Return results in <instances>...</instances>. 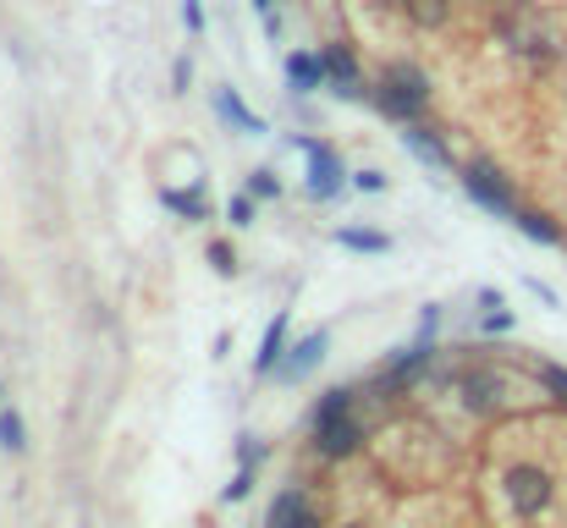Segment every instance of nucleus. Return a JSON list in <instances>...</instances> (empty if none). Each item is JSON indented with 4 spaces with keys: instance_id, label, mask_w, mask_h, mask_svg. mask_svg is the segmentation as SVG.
I'll list each match as a JSON object with an SVG mask.
<instances>
[{
    "instance_id": "nucleus-18",
    "label": "nucleus",
    "mask_w": 567,
    "mask_h": 528,
    "mask_svg": "<svg viewBox=\"0 0 567 528\" xmlns=\"http://www.w3.org/2000/svg\"><path fill=\"white\" fill-rule=\"evenodd\" d=\"M546 385H551V391L567 402V369H546Z\"/></svg>"
},
{
    "instance_id": "nucleus-7",
    "label": "nucleus",
    "mask_w": 567,
    "mask_h": 528,
    "mask_svg": "<svg viewBox=\"0 0 567 528\" xmlns=\"http://www.w3.org/2000/svg\"><path fill=\"white\" fill-rule=\"evenodd\" d=\"M215 111H220V116H226L231 127H243V133H254V138L265 133V122H259V116H254V111H248V105H243V100H237L231 89H220V94H215Z\"/></svg>"
},
{
    "instance_id": "nucleus-21",
    "label": "nucleus",
    "mask_w": 567,
    "mask_h": 528,
    "mask_svg": "<svg viewBox=\"0 0 567 528\" xmlns=\"http://www.w3.org/2000/svg\"><path fill=\"white\" fill-rule=\"evenodd\" d=\"M292 528H320V524H315V518H309V513H303V518H298V524H292Z\"/></svg>"
},
{
    "instance_id": "nucleus-2",
    "label": "nucleus",
    "mask_w": 567,
    "mask_h": 528,
    "mask_svg": "<svg viewBox=\"0 0 567 528\" xmlns=\"http://www.w3.org/2000/svg\"><path fill=\"white\" fill-rule=\"evenodd\" d=\"M463 182H468V193H474V204H480V209H491V215H518V209H513V193H507V182H502L496 172L474 166V172L463 176Z\"/></svg>"
},
{
    "instance_id": "nucleus-15",
    "label": "nucleus",
    "mask_w": 567,
    "mask_h": 528,
    "mask_svg": "<svg viewBox=\"0 0 567 528\" xmlns=\"http://www.w3.org/2000/svg\"><path fill=\"white\" fill-rule=\"evenodd\" d=\"M166 204H172L177 215H204V204H198V198H183V193H166Z\"/></svg>"
},
{
    "instance_id": "nucleus-9",
    "label": "nucleus",
    "mask_w": 567,
    "mask_h": 528,
    "mask_svg": "<svg viewBox=\"0 0 567 528\" xmlns=\"http://www.w3.org/2000/svg\"><path fill=\"white\" fill-rule=\"evenodd\" d=\"M281 352H287V314H276V325L265 331V348H259V374L281 369Z\"/></svg>"
},
{
    "instance_id": "nucleus-1",
    "label": "nucleus",
    "mask_w": 567,
    "mask_h": 528,
    "mask_svg": "<svg viewBox=\"0 0 567 528\" xmlns=\"http://www.w3.org/2000/svg\"><path fill=\"white\" fill-rule=\"evenodd\" d=\"M298 149L309 155V193H315V198H337V193H342V166H337V155H331L326 144H309V138H298Z\"/></svg>"
},
{
    "instance_id": "nucleus-20",
    "label": "nucleus",
    "mask_w": 567,
    "mask_h": 528,
    "mask_svg": "<svg viewBox=\"0 0 567 528\" xmlns=\"http://www.w3.org/2000/svg\"><path fill=\"white\" fill-rule=\"evenodd\" d=\"M270 6H276V0H254V11H259V17H270Z\"/></svg>"
},
{
    "instance_id": "nucleus-13",
    "label": "nucleus",
    "mask_w": 567,
    "mask_h": 528,
    "mask_svg": "<svg viewBox=\"0 0 567 528\" xmlns=\"http://www.w3.org/2000/svg\"><path fill=\"white\" fill-rule=\"evenodd\" d=\"M0 446L6 452H22V418L17 413H0Z\"/></svg>"
},
{
    "instance_id": "nucleus-8",
    "label": "nucleus",
    "mask_w": 567,
    "mask_h": 528,
    "mask_svg": "<svg viewBox=\"0 0 567 528\" xmlns=\"http://www.w3.org/2000/svg\"><path fill=\"white\" fill-rule=\"evenodd\" d=\"M320 352H326V337H309V342H298V348H292V358H281V369H276V374H281V380H298L303 369H315V363H320Z\"/></svg>"
},
{
    "instance_id": "nucleus-6",
    "label": "nucleus",
    "mask_w": 567,
    "mask_h": 528,
    "mask_svg": "<svg viewBox=\"0 0 567 528\" xmlns=\"http://www.w3.org/2000/svg\"><path fill=\"white\" fill-rule=\"evenodd\" d=\"M320 61H326V77L337 83V94H359V66L348 50H320Z\"/></svg>"
},
{
    "instance_id": "nucleus-3",
    "label": "nucleus",
    "mask_w": 567,
    "mask_h": 528,
    "mask_svg": "<svg viewBox=\"0 0 567 528\" xmlns=\"http://www.w3.org/2000/svg\"><path fill=\"white\" fill-rule=\"evenodd\" d=\"M419 100H424L419 77H413V72H391V83H385L380 105H385V111H396V116H408V111H419Z\"/></svg>"
},
{
    "instance_id": "nucleus-4",
    "label": "nucleus",
    "mask_w": 567,
    "mask_h": 528,
    "mask_svg": "<svg viewBox=\"0 0 567 528\" xmlns=\"http://www.w3.org/2000/svg\"><path fill=\"white\" fill-rule=\"evenodd\" d=\"M287 83H292L298 94L326 89V61H320V55H287Z\"/></svg>"
},
{
    "instance_id": "nucleus-16",
    "label": "nucleus",
    "mask_w": 567,
    "mask_h": 528,
    "mask_svg": "<svg viewBox=\"0 0 567 528\" xmlns=\"http://www.w3.org/2000/svg\"><path fill=\"white\" fill-rule=\"evenodd\" d=\"M183 22H188L193 33L204 28V6H198V0H183Z\"/></svg>"
},
{
    "instance_id": "nucleus-12",
    "label": "nucleus",
    "mask_w": 567,
    "mask_h": 528,
    "mask_svg": "<svg viewBox=\"0 0 567 528\" xmlns=\"http://www.w3.org/2000/svg\"><path fill=\"white\" fill-rule=\"evenodd\" d=\"M518 226H524V237H535V242H557V226L546 220V215H513Z\"/></svg>"
},
{
    "instance_id": "nucleus-17",
    "label": "nucleus",
    "mask_w": 567,
    "mask_h": 528,
    "mask_svg": "<svg viewBox=\"0 0 567 528\" xmlns=\"http://www.w3.org/2000/svg\"><path fill=\"white\" fill-rule=\"evenodd\" d=\"M248 215H254V204L248 198H231V226H248Z\"/></svg>"
},
{
    "instance_id": "nucleus-19",
    "label": "nucleus",
    "mask_w": 567,
    "mask_h": 528,
    "mask_svg": "<svg viewBox=\"0 0 567 528\" xmlns=\"http://www.w3.org/2000/svg\"><path fill=\"white\" fill-rule=\"evenodd\" d=\"M353 182H359L364 193H380V187H385V176H380V172H364V176H353Z\"/></svg>"
},
{
    "instance_id": "nucleus-14",
    "label": "nucleus",
    "mask_w": 567,
    "mask_h": 528,
    "mask_svg": "<svg viewBox=\"0 0 567 528\" xmlns=\"http://www.w3.org/2000/svg\"><path fill=\"white\" fill-rule=\"evenodd\" d=\"M248 187H254V198H276V193H281V182H276L270 172H254V182H248Z\"/></svg>"
},
{
    "instance_id": "nucleus-10",
    "label": "nucleus",
    "mask_w": 567,
    "mask_h": 528,
    "mask_svg": "<svg viewBox=\"0 0 567 528\" xmlns=\"http://www.w3.org/2000/svg\"><path fill=\"white\" fill-rule=\"evenodd\" d=\"M298 518H303V496L298 490H281L276 507H270V528H292Z\"/></svg>"
},
{
    "instance_id": "nucleus-11",
    "label": "nucleus",
    "mask_w": 567,
    "mask_h": 528,
    "mask_svg": "<svg viewBox=\"0 0 567 528\" xmlns=\"http://www.w3.org/2000/svg\"><path fill=\"white\" fill-rule=\"evenodd\" d=\"M342 248H359V253H385L391 248V237H380V231H342Z\"/></svg>"
},
{
    "instance_id": "nucleus-5",
    "label": "nucleus",
    "mask_w": 567,
    "mask_h": 528,
    "mask_svg": "<svg viewBox=\"0 0 567 528\" xmlns=\"http://www.w3.org/2000/svg\"><path fill=\"white\" fill-rule=\"evenodd\" d=\"M402 144H408V149H413L430 172H452V155H446V149H441V144L424 133V127H402Z\"/></svg>"
}]
</instances>
